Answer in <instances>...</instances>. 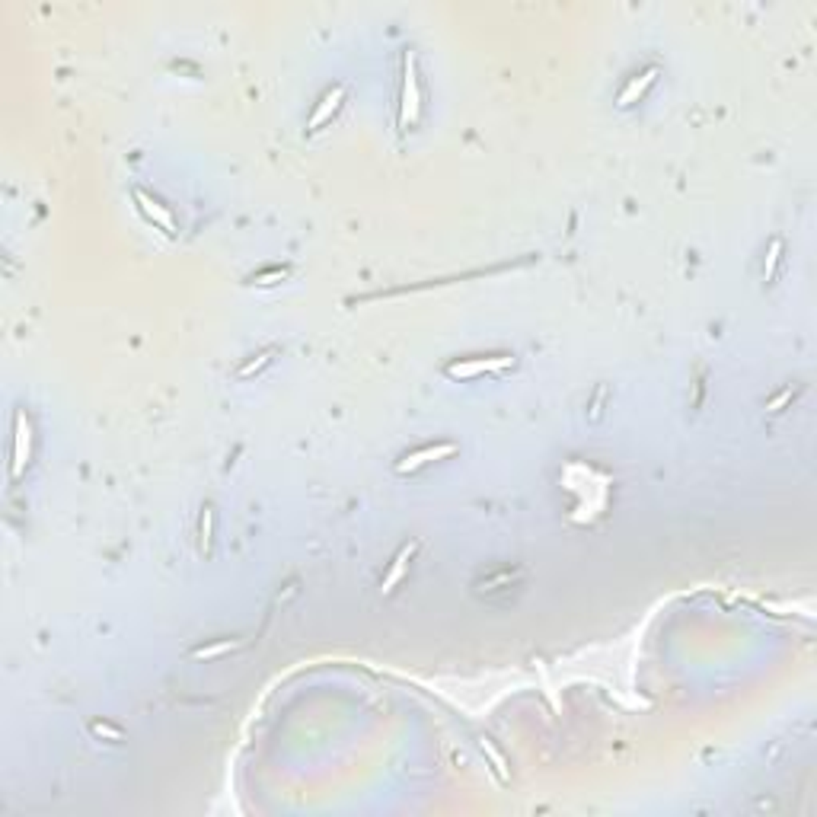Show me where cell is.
Segmentation results:
<instances>
[{
    "label": "cell",
    "instance_id": "1",
    "mask_svg": "<svg viewBox=\"0 0 817 817\" xmlns=\"http://www.w3.org/2000/svg\"><path fill=\"white\" fill-rule=\"evenodd\" d=\"M505 368H514V358L511 354H492V358H466V361H454L447 364V377L454 380H469L479 377V374H498Z\"/></svg>",
    "mask_w": 817,
    "mask_h": 817
},
{
    "label": "cell",
    "instance_id": "2",
    "mask_svg": "<svg viewBox=\"0 0 817 817\" xmlns=\"http://www.w3.org/2000/svg\"><path fill=\"white\" fill-rule=\"evenodd\" d=\"M457 454V444H431V447H422V450H412V454H405L399 463H396V473H415V469H422V466L428 463H438V460L444 457H454Z\"/></svg>",
    "mask_w": 817,
    "mask_h": 817
},
{
    "label": "cell",
    "instance_id": "3",
    "mask_svg": "<svg viewBox=\"0 0 817 817\" xmlns=\"http://www.w3.org/2000/svg\"><path fill=\"white\" fill-rule=\"evenodd\" d=\"M520 578H524V569H498L495 575H485V578L476 581V591L479 594H495V591H508L514 588V584H520Z\"/></svg>",
    "mask_w": 817,
    "mask_h": 817
},
{
    "label": "cell",
    "instance_id": "4",
    "mask_svg": "<svg viewBox=\"0 0 817 817\" xmlns=\"http://www.w3.org/2000/svg\"><path fill=\"white\" fill-rule=\"evenodd\" d=\"M345 93L348 89L345 87H335V89H329L323 99H319V106L313 109V115H310V125H307V131H319L326 122H329V115H335V109L342 106V99H345Z\"/></svg>",
    "mask_w": 817,
    "mask_h": 817
},
{
    "label": "cell",
    "instance_id": "5",
    "mask_svg": "<svg viewBox=\"0 0 817 817\" xmlns=\"http://www.w3.org/2000/svg\"><path fill=\"white\" fill-rule=\"evenodd\" d=\"M415 549H418V543H415V540H412V543H405L403 549H399V555L393 559V565H390V571H387V578H383V584H380V588H383V594H390V591L396 588V581L403 578V571L409 569Z\"/></svg>",
    "mask_w": 817,
    "mask_h": 817
},
{
    "label": "cell",
    "instance_id": "6",
    "mask_svg": "<svg viewBox=\"0 0 817 817\" xmlns=\"http://www.w3.org/2000/svg\"><path fill=\"white\" fill-rule=\"evenodd\" d=\"M655 80H658V67H648L645 74H639L635 80H629V83H626V89L619 93V106H623V109H626V106H633L635 99L645 96V89H648L651 83H655Z\"/></svg>",
    "mask_w": 817,
    "mask_h": 817
},
{
    "label": "cell",
    "instance_id": "7",
    "mask_svg": "<svg viewBox=\"0 0 817 817\" xmlns=\"http://www.w3.org/2000/svg\"><path fill=\"white\" fill-rule=\"evenodd\" d=\"M134 198L141 202L144 214H147L150 220H157L160 227H163V230H169V233H173V220H169V214L163 211V208H160L157 202H150V195H147V192H141V189H138V192H134Z\"/></svg>",
    "mask_w": 817,
    "mask_h": 817
},
{
    "label": "cell",
    "instance_id": "8",
    "mask_svg": "<svg viewBox=\"0 0 817 817\" xmlns=\"http://www.w3.org/2000/svg\"><path fill=\"white\" fill-rule=\"evenodd\" d=\"M405 112H403V118H405V125L412 122L415 118V109H418V89H415V74H412V61H409V71H405Z\"/></svg>",
    "mask_w": 817,
    "mask_h": 817
},
{
    "label": "cell",
    "instance_id": "9",
    "mask_svg": "<svg viewBox=\"0 0 817 817\" xmlns=\"http://www.w3.org/2000/svg\"><path fill=\"white\" fill-rule=\"evenodd\" d=\"M29 447V428L23 431V415H17V454H13V476L23 473V463H26V457H23V450Z\"/></svg>",
    "mask_w": 817,
    "mask_h": 817
},
{
    "label": "cell",
    "instance_id": "10",
    "mask_svg": "<svg viewBox=\"0 0 817 817\" xmlns=\"http://www.w3.org/2000/svg\"><path fill=\"white\" fill-rule=\"evenodd\" d=\"M275 354H278V348H275V345H272V348H265V352H259V354H255L253 361H246V364H243V368H240L237 374H240V377H253L255 370H262L265 364H272V358H275Z\"/></svg>",
    "mask_w": 817,
    "mask_h": 817
},
{
    "label": "cell",
    "instance_id": "11",
    "mask_svg": "<svg viewBox=\"0 0 817 817\" xmlns=\"http://www.w3.org/2000/svg\"><path fill=\"white\" fill-rule=\"evenodd\" d=\"M230 648H237V641L224 639V641H214V645H202V648H195V651H192V658H198V661H211V658H217V655H224V651H230Z\"/></svg>",
    "mask_w": 817,
    "mask_h": 817
},
{
    "label": "cell",
    "instance_id": "12",
    "mask_svg": "<svg viewBox=\"0 0 817 817\" xmlns=\"http://www.w3.org/2000/svg\"><path fill=\"white\" fill-rule=\"evenodd\" d=\"M89 731H93L96 738H109L112 744H118V741H122V731L112 728L109 721H89Z\"/></svg>",
    "mask_w": 817,
    "mask_h": 817
},
{
    "label": "cell",
    "instance_id": "13",
    "mask_svg": "<svg viewBox=\"0 0 817 817\" xmlns=\"http://www.w3.org/2000/svg\"><path fill=\"white\" fill-rule=\"evenodd\" d=\"M282 278H288V268H268V272L253 275L249 282L253 284H275V282H282Z\"/></svg>",
    "mask_w": 817,
    "mask_h": 817
},
{
    "label": "cell",
    "instance_id": "14",
    "mask_svg": "<svg viewBox=\"0 0 817 817\" xmlns=\"http://www.w3.org/2000/svg\"><path fill=\"white\" fill-rule=\"evenodd\" d=\"M779 253H782V243H779V240H773V246H770V255H766V268H763L766 278H773L776 262H779Z\"/></svg>",
    "mask_w": 817,
    "mask_h": 817
},
{
    "label": "cell",
    "instance_id": "15",
    "mask_svg": "<svg viewBox=\"0 0 817 817\" xmlns=\"http://www.w3.org/2000/svg\"><path fill=\"white\" fill-rule=\"evenodd\" d=\"M792 396H795V393H792V387H785V390H782V393L773 399V403H766V412H779V409H782L785 403H792Z\"/></svg>",
    "mask_w": 817,
    "mask_h": 817
},
{
    "label": "cell",
    "instance_id": "16",
    "mask_svg": "<svg viewBox=\"0 0 817 817\" xmlns=\"http://www.w3.org/2000/svg\"><path fill=\"white\" fill-rule=\"evenodd\" d=\"M211 511H204V518H202V549L208 553V540H211Z\"/></svg>",
    "mask_w": 817,
    "mask_h": 817
}]
</instances>
